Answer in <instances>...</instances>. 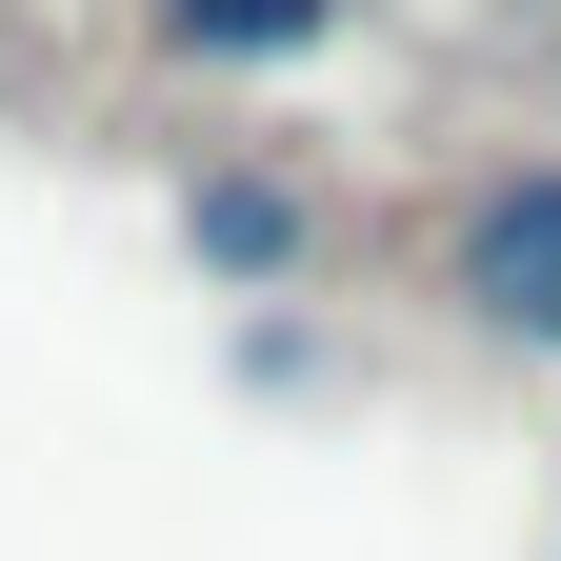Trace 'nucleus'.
<instances>
[{
    "mask_svg": "<svg viewBox=\"0 0 561 561\" xmlns=\"http://www.w3.org/2000/svg\"><path fill=\"white\" fill-rule=\"evenodd\" d=\"M442 280L502 341H561V161H522V181H481L461 221H442Z\"/></svg>",
    "mask_w": 561,
    "mask_h": 561,
    "instance_id": "1",
    "label": "nucleus"
},
{
    "mask_svg": "<svg viewBox=\"0 0 561 561\" xmlns=\"http://www.w3.org/2000/svg\"><path fill=\"white\" fill-rule=\"evenodd\" d=\"M161 41L181 60H301V41H341V0H161Z\"/></svg>",
    "mask_w": 561,
    "mask_h": 561,
    "instance_id": "2",
    "label": "nucleus"
},
{
    "mask_svg": "<svg viewBox=\"0 0 561 561\" xmlns=\"http://www.w3.org/2000/svg\"><path fill=\"white\" fill-rule=\"evenodd\" d=\"M201 241H221V261H280L301 221H280V181H201Z\"/></svg>",
    "mask_w": 561,
    "mask_h": 561,
    "instance_id": "3",
    "label": "nucleus"
}]
</instances>
